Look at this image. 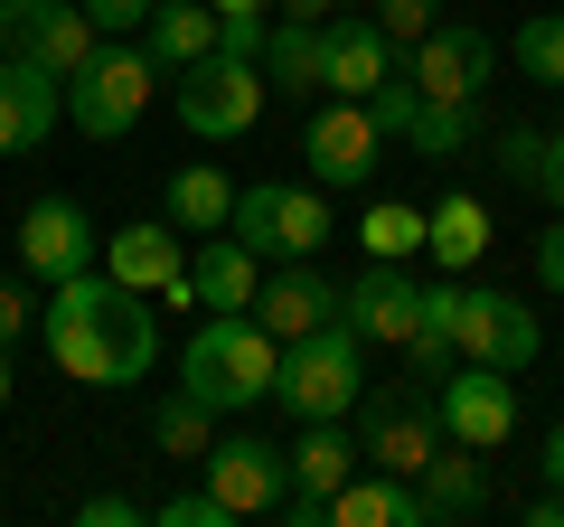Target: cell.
Segmentation results:
<instances>
[{
	"instance_id": "cell-13",
	"label": "cell",
	"mask_w": 564,
	"mask_h": 527,
	"mask_svg": "<svg viewBox=\"0 0 564 527\" xmlns=\"http://www.w3.org/2000/svg\"><path fill=\"white\" fill-rule=\"evenodd\" d=\"M404 76H414L433 104H480V85L499 76V39H489V29H470V20H433V39L414 47V66H404Z\"/></svg>"
},
{
	"instance_id": "cell-41",
	"label": "cell",
	"mask_w": 564,
	"mask_h": 527,
	"mask_svg": "<svg viewBox=\"0 0 564 527\" xmlns=\"http://www.w3.org/2000/svg\"><path fill=\"white\" fill-rule=\"evenodd\" d=\"M339 0H273V20H329Z\"/></svg>"
},
{
	"instance_id": "cell-21",
	"label": "cell",
	"mask_w": 564,
	"mask_h": 527,
	"mask_svg": "<svg viewBox=\"0 0 564 527\" xmlns=\"http://www.w3.org/2000/svg\"><path fill=\"white\" fill-rule=\"evenodd\" d=\"M141 47H151L161 76H188L198 57H217V0H161L141 20Z\"/></svg>"
},
{
	"instance_id": "cell-4",
	"label": "cell",
	"mask_w": 564,
	"mask_h": 527,
	"mask_svg": "<svg viewBox=\"0 0 564 527\" xmlns=\"http://www.w3.org/2000/svg\"><path fill=\"white\" fill-rule=\"evenodd\" d=\"M358 443L377 471H395V481H423V462L452 443L443 433V406H433V386L395 377V386H358Z\"/></svg>"
},
{
	"instance_id": "cell-10",
	"label": "cell",
	"mask_w": 564,
	"mask_h": 527,
	"mask_svg": "<svg viewBox=\"0 0 564 527\" xmlns=\"http://www.w3.org/2000/svg\"><path fill=\"white\" fill-rule=\"evenodd\" d=\"M433 406H443V433L470 443V452H499L508 433H518V386H508V367L462 358L443 386H433Z\"/></svg>"
},
{
	"instance_id": "cell-17",
	"label": "cell",
	"mask_w": 564,
	"mask_h": 527,
	"mask_svg": "<svg viewBox=\"0 0 564 527\" xmlns=\"http://www.w3.org/2000/svg\"><path fill=\"white\" fill-rule=\"evenodd\" d=\"M254 321L273 330V340H311L321 321H339V283H329L311 255L302 264H273V273L254 283Z\"/></svg>"
},
{
	"instance_id": "cell-32",
	"label": "cell",
	"mask_w": 564,
	"mask_h": 527,
	"mask_svg": "<svg viewBox=\"0 0 564 527\" xmlns=\"http://www.w3.org/2000/svg\"><path fill=\"white\" fill-rule=\"evenodd\" d=\"M452 367H462V348H452L443 330H414V340H404V377H414V386H443Z\"/></svg>"
},
{
	"instance_id": "cell-16",
	"label": "cell",
	"mask_w": 564,
	"mask_h": 527,
	"mask_svg": "<svg viewBox=\"0 0 564 527\" xmlns=\"http://www.w3.org/2000/svg\"><path fill=\"white\" fill-rule=\"evenodd\" d=\"M95 255H104V236H95V217H85L76 198H39L20 217V264L39 283H66V273H85Z\"/></svg>"
},
{
	"instance_id": "cell-31",
	"label": "cell",
	"mask_w": 564,
	"mask_h": 527,
	"mask_svg": "<svg viewBox=\"0 0 564 527\" xmlns=\"http://www.w3.org/2000/svg\"><path fill=\"white\" fill-rule=\"evenodd\" d=\"M433 10H443V0H377V10H367V20H377L386 39H395L404 57H414V47L433 39Z\"/></svg>"
},
{
	"instance_id": "cell-8",
	"label": "cell",
	"mask_w": 564,
	"mask_h": 527,
	"mask_svg": "<svg viewBox=\"0 0 564 527\" xmlns=\"http://www.w3.org/2000/svg\"><path fill=\"white\" fill-rule=\"evenodd\" d=\"M452 348H462V358H480V367H508V377H518V367H536V348H545V330H536V311L518 302V292H462L452 283Z\"/></svg>"
},
{
	"instance_id": "cell-3",
	"label": "cell",
	"mask_w": 564,
	"mask_h": 527,
	"mask_svg": "<svg viewBox=\"0 0 564 527\" xmlns=\"http://www.w3.org/2000/svg\"><path fill=\"white\" fill-rule=\"evenodd\" d=\"M358 330L348 321H321L311 340H282V377H273V396L302 424H348L358 415Z\"/></svg>"
},
{
	"instance_id": "cell-14",
	"label": "cell",
	"mask_w": 564,
	"mask_h": 527,
	"mask_svg": "<svg viewBox=\"0 0 564 527\" xmlns=\"http://www.w3.org/2000/svg\"><path fill=\"white\" fill-rule=\"evenodd\" d=\"M395 66H404V47L386 39L377 20H358V10H329V20H321V76H329V95L367 104Z\"/></svg>"
},
{
	"instance_id": "cell-20",
	"label": "cell",
	"mask_w": 564,
	"mask_h": 527,
	"mask_svg": "<svg viewBox=\"0 0 564 527\" xmlns=\"http://www.w3.org/2000/svg\"><path fill=\"white\" fill-rule=\"evenodd\" d=\"M423 527L443 518V527H462V518H489V462L470 443H443L433 462H423Z\"/></svg>"
},
{
	"instance_id": "cell-26",
	"label": "cell",
	"mask_w": 564,
	"mask_h": 527,
	"mask_svg": "<svg viewBox=\"0 0 564 527\" xmlns=\"http://www.w3.org/2000/svg\"><path fill=\"white\" fill-rule=\"evenodd\" d=\"M423 236H433V207H404V198H377L358 217V245H367V255H386V264H414Z\"/></svg>"
},
{
	"instance_id": "cell-24",
	"label": "cell",
	"mask_w": 564,
	"mask_h": 527,
	"mask_svg": "<svg viewBox=\"0 0 564 527\" xmlns=\"http://www.w3.org/2000/svg\"><path fill=\"white\" fill-rule=\"evenodd\" d=\"M263 85H282V95H329L321 20H273V39H263Z\"/></svg>"
},
{
	"instance_id": "cell-30",
	"label": "cell",
	"mask_w": 564,
	"mask_h": 527,
	"mask_svg": "<svg viewBox=\"0 0 564 527\" xmlns=\"http://www.w3.org/2000/svg\"><path fill=\"white\" fill-rule=\"evenodd\" d=\"M414 104H423V85L404 76V66H395V76H386V85H377V95H367V114H377V132H386V151H395L404 132H414Z\"/></svg>"
},
{
	"instance_id": "cell-38",
	"label": "cell",
	"mask_w": 564,
	"mask_h": 527,
	"mask_svg": "<svg viewBox=\"0 0 564 527\" xmlns=\"http://www.w3.org/2000/svg\"><path fill=\"white\" fill-rule=\"evenodd\" d=\"M536 198L564 217V132H545V170H536Z\"/></svg>"
},
{
	"instance_id": "cell-9",
	"label": "cell",
	"mask_w": 564,
	"mask_h": 527,
	"mask_svg": "<svg viewBox=\"0 0 564 527\" xmlns=\"http://www.w3.org/2000/svg\"><path fill=\"white\" fill-rule=\"evenodd\" d=\"M339 321L358 330V348H404V340L423 330V283L404 273V264L367 255L358 283H339Z\"/></svg>"
},
{
	"instance_id": "cell-39",
	"label": "cell",
	"mask_w": 564,
	"mask_h": 527,
	"mask_svg": "<svg viewBox=\"0 0 564 527\" xmlns=\"http://www.w3.org/2000/svg\"><path fill=\"white\" fill-rule=\"evenodd\" d=\"M536 283H545V292H564V217L536 236Z\"/></svg>"
},
{
	"instance_id": "cell-33",
	"label": "cell",
	"mask_w": 564,
	"mask_h": 527,
	"mask_svg": "<svg viewBox=\"0 0 564 527\" xmlns=\"http://www.w3.org/2000/svg\"><path fill=\"white\" fill-rule=\"evenodd\" d=\"M263 39H273V10H217V47H226V57H254L263 66Z\"/></svg>"
},
{
	"instance_id": "cell-42",
	"label": "cell",
	"mask_w": 564,
	"mask_h": 527,
	"mask_svg": "<svg viewBox=\"0 0 564 527\" xmlns=\"http://www.w3.org/2000/svg\"><path fill=\"white\" fill-rule=\"evenodd\" d=\"M536 471H545V481H555V490H564V424H555V433H545V452H536Z\"/></svg>"
},
{
	"instance_id": "cell-45",
	"label": "cell",
	"mask_w": 564,
	"mask_h": 527,
	"mask_svg": "<svg viewBox=\"0 0 564 527\" xmlns=\"http://www.w3.org/2000/svg\"><path fill=\"white\" fill-rule=\"evenodd\" d=\"M0 47H10V20H0Z\"/></svg>"
},
{
	"instance_id": "cell-12",
	"label": "cell",
	"mask_w": 564,
	"mask_h": 527,
	"mask_svg": "<svg viewBox=\"0 0 564 527\" xmlns=\"http://www.w3.org/2000/svg\"><path fill=\"white\" fill-rule=\"evenodd\" d=\"M302 161H311V180H321V189H358L367 170L386 161L377 114H367V104H348V95H329L321 114L302 122Z\"/></svg>"
},
{
	"instance_id": "cell-19",
	"label": "cell",
	"mask_w": 564,
	"mask_h": 527,
	"mask_svg": "<svg viewBox=\"0 0 564 527\" xmlns=\"http://www.w3.org/2000/svg\"><path fill=\"white\" fill-rule=\"evenodd\" d=\"M254 283H263V255L236 236V226L198 236V255H188V292H198L207 311H254Z\"/></svg>"
},
{
	"instance_id": "cell-18",
	"label": "cell",
	"mask_w": 564,
	"mask_h": 527,
	"mask_svg": "<svg viewBox=\"0 0 564 527\" xmlns=\"http://www.w3.org/2000/svg\"><path fill=\"white\" fill-rule=\"evenodd\" d=\"M104 273L132 283V292H170L188 273V236L170 217H141V226H122V236H104Z\"/></svg>"
},
{
	"instance_id": "cell-6",
	"label": "cell",
	"mask_w": 564,
	"mask_h": 527,
	"mask_svg": "<svg viewBox=\"0 0 564 527\" xmlns=\"http://www.w3.org/2000/svg\"><path fill=\"white\" fill-rule=\"evenodd\" d=\"M263 95H273L263 66L254 57H226V47H217V57H198L188 76H170V114H180L198 142H236V132H254Z\"/></svg>"
},
{
	"instance_id": "cell-1",
	"label": "cell",
	"mask_w": 564,
	"mask_h": 527,
	"mask_svg": "<svg viewBox=\"0 0 564 527\" xmlns=\"http://www.w3.org/2000/svg\"><path fill=\"white\" fill-rule=\"evenodd\" d=\"M151 292H132V283H113V273H66L57 292H47V311H39V340H47V358L66 367L76 386H141L151 377V358H161V321H151Z\"/></svg>"
},
{
	"instance_id": "cell-15",
	"label": "cell",
	"mask_w": 564,
	"mask_h": 527,
	"mask_svg": "<svg viewBox=\"0 0 564 527\" xmlns=\"http://www.w3.org/2000/svg\"><path fill=\"white\" fill-rule=\"evenodd\" d=\"M66 114V76H47L29 47H0V151H39Z\"/></svg>"
},
{
	"instance_id": "cell-5",
	"label": "cell",
	"mask_w": 564,
	"mask_h": 527,
	"mask_svg": "<svg viewBox=\"0 0 564 527\" xmlns=\"http://www.w3.org/2000/svg\"><path fill=\"white\" fill-rule=\"evenodd\" d=\"M151 85H161V66H151V47L132 39H104L95 66H85L76 85H66V122H76L85 142H122L141 114H151Z\"/></svg>"
},
{
	"instance_id": "cell-35",
	"label": "cell",
	"mask_w": 564,
	"mask_h": 527,
	"mask_svg": "<svg viewBox=\"0 0 564 527\" xmlns=\"http://www.w3.org/2000/svg\"><path fill=\"white\" fill-rule=\"evenodd\" d=\"M499 170H508L518 189H536V170H545V132H527V122H508V132H499Z\"/></svg>"
},
{
	"instance_id": "cell-27",
	"label": "cell",
	"mask_w": 564,
	"mask_h": 527,
	"mask_svg": "<svg viewBox=\"0 0 564 527\" xmlns=\"http://www.w3.org/2000/svg\"><path fill=\"white\" fill-rule=\"evenodd\" d=\"M470 132H480V104H414V132H404V151L414 161H452V151H470Z\"/></svg>"
},
{
	"instance_id": "cell-37",
	"label": "cell",
	"mask_w": 564,
	"mask_h": 527,
	"mask_svg": "<svg viewBox=\"0 0 564 527\" xmlns=\"http://www.w3.org/2000/svg\"><path fill=\"white\" fill-rule=\"evenodd\" d=\"M76 518H85V527H132V518H141V499H132V490H95Z\"/></svg>"
},
{
	"instance_id": "cell-28",
	"label": "cell",
	"mask_w": 564,
	"mask_h": 527,
	"mask_svg": "<svg viewBox=\"0 0 564 527\" xmlns=\"http://www.w3.org/2000/svg\"><path fill=\"white\" fill-rule=\"evenodd\" d=\"M348 471H358V443H348L339 424H302V443H292V481H302V490H339Z\"/></svg>"
},
{
	"instance_id": "cell-43",
	"label": "cell",
	"mask_w": 564,
	"mask_h": 527,
	"mask_svg": "<svg viewBox=\"0 0 564 527\" xmlns=\"http://www.w3.org/2000/svg\"><path fill=\"white\" fill-rule=\"evenodd\" d=\"M10 386H20V377H10V348H0V406H10Z\"/></svg>"
},
{
	"instance_id": "cell-22",
	"label": "cell",
	"mask_w": 564,
	"mask_h": 527,
	"mask_svg": "<svg viewBox=\"0 0 564 527\" xmlns=\"http://www.w3.org/2000/svg\"><path fill=\"white\" fill-rule=\"evenodd\" d=\"M161 217L180 226V236H217V226L236 217V180H226L217 161H188L180 180H170V198H161Z\"/></svg>"
},
{
	"instance_id": "cell-40",
	"label": "cell",
	"mask_w": 564,
	"mask_h": 527,
	"mask_svg": "<svg viewBox=\"0 0 564 527\" xmlns=\"http://www.w3.org/2000/svg\"><path fill=\"white\" fill-rule=\"evenodd\" d=\"M29 321H39V302H29V292H20V283H0V348L20 340V330H29Z\"/></svg>"
},
{
	"instance_id": "cell-23",
	"label": "cell",
	"mask_w": 564,
	"mask_h": 527,
	"mask_svg": "<svg viewBox=\"0 0 564 527\" xmlns=\"http://www.w3.org/2000/svg\"><path fill=\"white\" fill-rule=\"evenodd\" d=\"M423 255L443 264V273H470V264L489 255V207L470 198V189H452V198H433V236H423Z\"/></svg>"
},
{
	"instance_id": "cell-7",
	"label": "cell",
	"mask_w": 564,
	"mask_h": 527,
	"mask_svg": "<svg viewBox=\"0 0 564 527\" xmlns=\"http://www.w3.org/2000/svg\"><path fill=\"white\" fill-rule=\"evenodd\" d=\"M236 226L245 245H254L263 264H302V255H321L339 226H329V198L321 189H282V180H263V189H236Z\"/></svg>"
},
{
	"instance_id": "cell-44",
	"label": "cell",
	"mask_w": 564,
	"mask_h": 527,
	"mask_svg": "<svg viewBox=\"0 0 564 527\" xmlns=\"http://www.w3.org/2000/svg\"><path fill=\"white\" fill-rule=\"evenodd\" d=\"M217 10H273V0H217Z\"/></svg>"
},
{
	"instance_id": "cell-25",
	"label": "cell",
	"mask_w": 564,
	"mask_h": 527,
	"mask_svg": "<svg viewBox=\"0 0 564 527\" xmlns=\"http://www.w3.org/2000/svg\"><path fill=\"white\" fill-rule=\"evenodd\" d=\"M207 396H188V386H170L161 406H151V443L170 452V462H207V443H217V433H207Z\"/></svg>"
},
{
	"instance_id": "cell-36",
	"label": "cell",
	"mask_w": 564,
	"mask_h": 527,
	"mask_svg": "<svg viewBox=\"0 0 564 527\" xmlns=\"http://www.w3.org/2000/svg\"><path fill=\"white\" fill-rule=\"evenodd\" d=\"M151 10H161V0H85V20H95L104 39H132V29L151 20Z\"/></svg>"
},
{
	"instance_id": "cell-29",
	"label": "cell",
	"mask_w": 564,
	"mask_h": 527,
	"mask_svg": "<svg viewBox=\"0 0 564 527\" xmlns=\"http://www.w3.org/2000/svg\"><path fill=\"white\" fill-rule=\"evenodd\" d=\"M508 57H518L527 85H555V95H564V10H536V20L508 39Z\"/></svg>"
},
{
	"instance_id": "cell-2",
	"label": "cell",
	"mask_w": 564,
	"mask_h": 527,
	"mask_svg": "<svg viewBox=\"0 0 564 527\" xmlns=\"http://www.w3.org/2000/svg\"><path fill=\"white\" fill-rule=\"evenodd\" d=\"M273 377H282V340L254 321V311H207L198 340L180 348V386H188V396H207L217 415L263 406V396H273Z\"/></svg>"
},
{
	"instance_id": "cell-11",
	"label": "cell",
	"mask_w": 564,
	"mask_h": 527,
	"mask_svg": "<svg viewBox=\"0 0 564 527\" xmlns=\"http://www.w3.org/2000/svg\"><path fill=\"white\" fill-rule=\"evenodd\" d=\"M207 490H217L236 518H273L292 499V452H273L263 433H217L207 443Z\"/></svg>"
},
{
	"instance_id": "cell-34",
	"label": "cell",
	"mask_w": 564,
	"mask_h": 527,
	"mask_svg": "<svg viewBox=\"0 0 564 527\" xmlns=\"http://www.w3.org/2000/svg\"><path fill=\"white\" fill-rule=\"evenodd\" d=\"M151 518H161V527H236V508H226L217 490H180V499H161Z\"/></svg>"
}]
</instances>
